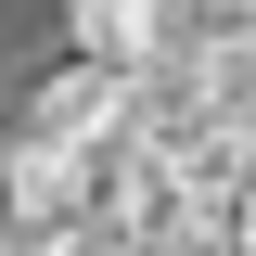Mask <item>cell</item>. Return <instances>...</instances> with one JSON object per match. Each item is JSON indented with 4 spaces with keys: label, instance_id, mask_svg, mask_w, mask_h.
I'll list each match as a JSON object with an SVG mask.
<instances>
[{
    "label": "cell",
    "instance_id": "6da1fadb",
    "mask_svg": "<svg viewBox=\"0 0 256 256\" xmlns=\"http://www.w3.org/2000/svg\"><path fill=\"white\" fill-rule=\"evenodd\" d=\"M77 64H116V77H166V64L205 38V0H64Z\"/></svg>",
    "mask_w": 256,
    "mask_h": 256
},
{
    "label": "cell",
    "instance_id": "7a4b0ae2",
    "mask_svg": "<svg viewBox=\"0 0 256 256\" xmlns=\"http://www.w3.org/2000/svg\"><path fill=\"white\" fill-rule=\"evenodd\" d=\"M141 128V77H116V64H52L26 90V128L13 141H52V154H102V141H128Z\"/></svg>",
    "mask_w": 256,
    "mask_h": 256
},
{
    "label": "cell",
    "instance_id": "3957f363",
    "mask_svg": "<svg viewBox=\"0 0 256 256\" xmlns=\"http://www.w3.org/2000/svg\"><path fill=\"white\" fill-rule=\"evenodd\" d=\"M0 256H38V244H26V230H13V218H0Z\"/></svg>",
    "mask_w": 256,
    "mask_h": 256
}]
</instances>
